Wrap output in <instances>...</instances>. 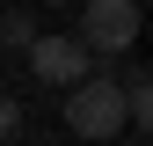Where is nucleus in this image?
<instances>
[{"instance_id":"obj_1","label":"nucleus","mask_w":153,"mask_h":146,"mask_svg":"<svg viewBox=\"0 0 153 146\" xmlns=\"http://www.w3.org/2000/svg\"><path fill=\"white\" fill-rule=\"evenodd\" d=\"M66 124H73V139H95V146L124 139V80L88 73L80 88H66Z\"/></svg>"},{"instance_id":"obj_2","label":"nucleus","mask_w":153,"mask_h":146,"mask_svg":"<svg viewBox=\"0 0 153 146\" xmlns=\"http://www.w3.org/2000/svg\"><path fill=\"white\" fill-rule=\"evenodd\" d=\"M73 44L88 51H102V59H117V51H131L139 44V0H88L80 7V36H73Z\"/></svg>"},{"instance_id":"obj_3","label":"nucleus","mask_w":153,"mask_h":146,"mask_svg":"<svg viewBox=\"0 0 153 146\" xmlns=\"http://www.w3.org/2000/svg\"><path fill=\"white\" fill-rule=\"evenodd\" d=\"M29 66H36V80H59V88H80L88 73H95L73 36H36V44H29Z\"/></svg>"},{"instance_id":"obj_4","label":"nucleus","mask_w":153,"mask_h":146,"mask_svg":"<svg viewBox=\"0 0 153 146\" xmlns=\"http://www.w3.org/2000/svg\"><path fill=\"white\" fill-rule=\"evenodd\" d=\"M0 44L29 51V44H36V22H29V15H0Z\"/></svg>"},{"instance_id":"obj_5","label":"nucleus","mask_w":153,"mask_h":146,"mask_svg":"<svg viewBox=\"0 0 153 146\" xmlns=\"http://www.w3.org/2000/svg\"><path fill=\"white\" fill-rule=\"evenodd\" d=\"M15 124H22V110H15L7 95H0V139H15Z\"/></svg>"},{"instance_id":"obj_6","label":"nucleus","mask_w":153,"mask_h":146,"mask_svg":"<svg viewBox=\"0 0 153 146\" xmlns=\"http://www.w3.org/2000/svg\"><path fill=\"white\" fill-rule=\"evenodd\" d=\"M51 7H59V0H51Z\"/></svg>"}]
</instances>
